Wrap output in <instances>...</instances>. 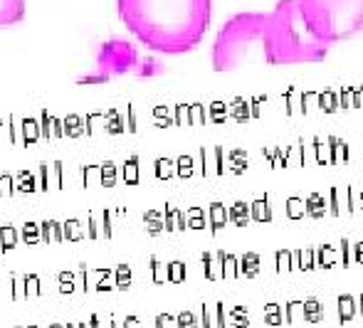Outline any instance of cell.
Listing matches in <instances>:
<instances>
[{
  "label": "cell",
  "mask_w": 363,
  "mask_h": 328,
  "mask_svg": "<svg viewBox=\"0 0 363 328\" xmlns=\"http://www.w3.org/2000/svg\"><path fill=\"white\" fill-rule=\"evenodd\" d=\"M25 0H0V28H13L25 20Z\"/></svg>",
  "instance_id": "5"
},
{
  "label": "cell",
  "mask_w": 363,
  "mask_h": 328,
  "mask_svg": "<svg viewBox=\"0 0 363 328\" xmlns=\"http://www.w3.org/2000/svg\"><path fill=\"white\" fill-rule=\"evenodd\" d=\"M116 13L151 52L186 55L211 28L213 0H116Z\"/></svg>",
  "instance_id": "1"
},
{
  "label": "cell",
  "mask_w": 363,
  "mask_h": 328,
  "mask_svg": "<svg viewBox=\"0 0 363 328\" xmlns=\"http://www.w3.org/2000/svg\"><path fill=\"white\" fill-rule=\"evenodd\" d=\"M299 8L311 33L329 45L356 38L363 28V0H299Z\"/></svg>",
  "instance_id": "3"
},
{
  "label": "cell",
  "mask_w": 363,
  "mask_h": 328,
  "mask_svg": "<svg viewBox=\"0 0 363 328\" xmlns=\"http://www.w3.org/2000/svg\"><path fill=\"white\" fill-rule=\"evenodd\" d=\"M264 13H238L220 28L213 45V69L233 72L262 43Z\"/></svg>",
  "instance_id": "4"
},
{
  "label": "cell",
  "mask_w": 363,
  "mask_h": 328,
  "mask_svg": "<svg viewBox=\"0 0 363 328\" xmlns=\"http://www.w3.org/2000/svg\"><path fill=\"white\" fill-rule=\"evenodd\" d=\"M262 55L267 64H306L324 62L331 45L319 40L301 15L299 0H277L272 13L264 15Z\"/></svg>",
  "instance_id": "2"
}]
</instances>
